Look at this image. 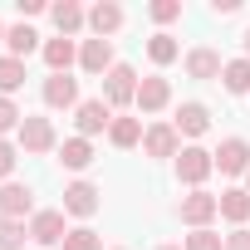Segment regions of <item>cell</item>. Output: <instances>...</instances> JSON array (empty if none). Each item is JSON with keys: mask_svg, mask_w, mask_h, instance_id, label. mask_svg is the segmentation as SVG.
<instances>
[{"mask_svg": "<svg viewBox=\"0 0 250 250\" xmlns=\"http://www.w3.org/2000/svg\"><path fill=\"white\" fill-rule=\"evenodd\" d=\"M103 103H108V108L138 103V74H133V64H113V69L103 74Z\"/></svg>", "mask_w": 250, "mask_h": 250, "instance_id": "cell-1", "label": "cell"}, {"mask_svg": "<svg viewBox=\"0 0 250 250\" xmlns=\"http://www.w3.org/2000/svg\"><path fill=\"white\" fill-rule=\"evenodd\" d=\"M211 172H216V157H211L206 147H182V152H177V182L201 187Z\"/></svg>", "mask_w": 250, "mask_h": 250, "instance_id": "cell-2", "label": "cell"}, {"mask_svg": "<svg viewBox=\"0 0 250 250\" xmlns=\"http://www.w3.org/2000/svg\"><path fill=\"white\" fill-rule=\"evenodd\" d=\"M177 216H182L191 230H206V226H211V216H221V196H211V191H191V196H182Z\"/></svg>", "mask_w": 250, "mask_h": 250, "instance_id": "cell-3", "label": "cell"}, {"mask_svg": "<svg viewBox=\"0 0 250 250\" xmlns=\"http://www.w3.org/2000/svg\"><path fill=\"white\" fill-rule=\"evenodd\" d=\"M74 123H79V138H93V133H108L113 128V108L103 98H83L74 108Z\"/></svg>", "mask_w": 250, "mask_h": 250, "instance_id": "cell-4", "label": "cell"}, {"mask_svg": "<svg viewBox=\"0 0 250 250\" xmlns=\"http://www.w3.org/2000/svg\"><path fill=\"white\" fill-rule=\"evenodd\" d=\"M20 147H25L30 157L49 152V147H54V123H49V118H35V113H25V123H20Z\"/></svg>", "mask_w": 250, "mask_h": 250, "instance_id": "cell-5", "label": "cell"}, {"mask_svg": "<svg viewBox=\"0 0 250 250\" xmlns=\"http://www.w3.org/2000/svg\"><path fill=\"white\" fill-rule=\"evenodd\" d=\"M211 157H216V167H221L226 177H245V172H250V143H245V138H226Z\"/></svg>", "mask_w": 250, "mask_h": 250, "instance_id": "cell-6", "label": "cell"}, {"mask_svg": "<svg viewBox=\"0 0 250 250\" xmlns=\"http://www.w3.org/2000/svg\"><path fill=\"white\" fill-rule=\"evenodd\" d=\"M64 211H35L30 216V240L35 245H64Z\"/></svg>", "mask_w": 250, "mask_h": 250, "instance_id": "cell-7", "label": "cell"}, {"mask_svg": "<svg viewBox=\"0 0 250 250\" xmlns=\"http://www.w3.org/2000/svg\"><path fill=\"white\" fill-rule=\"evenodd\" d=\"M35 211V191L25 182H5L0 187V216H10V221H25Z\"/></svg>", "mask_w": 250, "mask_h": 250, "instance_id": "cell-8", "label": "cell"}, {"mask_svg": "<svg viewBox=\"0 0 250 250\" xmlns=\"http://www.w3.org/2000/svg\"><path fill=\"white\" fill-rule=\"evenodd\" d=\"M177 143H182V138H177L172 123H152V128L143 133V152H147V157H177V152H182Z\"/></svg>", "mask_w": 250, "mask_h": 250, "instance_id": "cell-9", "label": "cell"}, {"mask_svg": "<svg viewBox=\"0 0 250 250\" xmlns=\"http://www.w3.org/2000/svg\"><path fill=\"white\" fill-rule=\"evenodd\" d=\"M40 98H44L49 108H79V83H74L69 74H49L44 88H40Z\"/></svg>", "mask_w": 250, "mask_h": 250, "instance_id": "cell-10", "label": "cell"}, {"mask_svg": "<svg viewBox=\"0 0 250 250\" xmlns=\"http://www.w3.org/2000/svg\"><path fill=\"white\" fill-rule=\"evenodd\" d=\"M172 128H177V138H201V133L211 128L206 103H182V108H177V118H172Z\"/></svg>", "mask_w": 250, "mask_h": 250, "instance_id": "cell-11", "label": "cell"}, {"mask_svg": "<svg viewBox=\"0 0 250 250\" xmlns=\"http://www.w3.org/2000/svg\"><path fill=\"white\" fill-rule=\"evenodd\" d=\"M88 30H93V40L118 35V30H123V5H113V0H98V5L88 10Z\"/></svg>", "mask_w": 250, "mask_h": 250, "instance_id": "cell-12", "label": "cell"}, {"mask_svg": "<svg viewBox=\"0 0 250 250\" xmlns=\"http://www.w3.org/2000/svg\"><path fill=\"white\" fill-rule=\"evenodd\" d=\"M167 103H172V83H167L162 74H152V79L138 83V108H143V113H162Z\"/></svg>", "mask_w": 250, "mask_h": 250, "instance_id": "cell-13", "label": "cell"}, {"mask_svg": "<svg viewBox=\"0 0 250 250\" xmlns=\"http://www.w3.org/2000/svg\"><path fill=\"white\" fill-rule=\"evenodd\" d=\"M64 211L69 216H93L98 211V187L93 182H69L64 187Z\"/></svg>", "mask_w": 250, "mask_h": 250, "instance_id": "cell-14", "label": "cell"}, {"mask_svg": "<svg viewBox=\"0 0 250 250\" xmlns=\"http://www.w3.org/2000/svg\"><path fill=\"white\" fill-rule=\"evenodd\" d=\"M221 69H226V64H221V54H216V49H206V44L187 49V74H191V79H201V83H206V79H221Z\"/></svg>", "mask_w": 250, "mask_h": 250, "instance_id": "cell-15", "label": "cell"}, {"mask_svg": "<svg viewBox=\"0 0 250 250\" xmlns=\"http://www.w3.org/2000/svg\"><path fill=\"white\" fill-rule=\"evenodd\" d=\"M79 64H83L88 74H108V69H113V40H83Z\"/></svg>", "mask_w": 250, "mask_h": 250, "instance_id": "cell-16", "label": "cell"}, {"mask_svg": "<svg viewBox=\"0 0 250 250\" xmlns=\"http://www.w3.org/2000/svg\"><path fill=\"white\" fill-rule=\"evenodd\" d=\"M79 59V49H74V40H44V64H49V74H69V64Z\"/></svg>", "mask_w": 250, "mask_h": 250, "instance_id": "cell-17", "label": "cell"}, {"mask_svg": "<svg viewBox=\"0 0 250 250\" xmlns=\"http://www.w3.org/2000/svg\"><path fill=\"white\" fill-rule=\"evenodd\" d=\"M143 118H113V128H108V143L113 147H138L143 143Z\"/></svg>", "mask_w": 250, "mask_h": 250, "instance_id": "cell-18", "label": "cell"}, {"mask_svg": "<svg viewBox=\"0 0 250 250\" xmlns=\"http://www.w3.org/2000/svg\"><path fill=\"white\" fill-rule=\"evenodd\" d=\"M49 15H54V25H59V35H64V40H69V35H79V30L88 25V15L74 5V0H59V5H54Z\"/></svg>", "mask_w": 250, "mask_h": 250, "instance_id": "cell-19", "label": "cell"}, {"mask_svg": "<svg viewBox=\"0 0 250 250\" xmlns=\"http://www.w3.org/2000/svg\"><path fill=\"white\" fill-rule=\"evenodd\" d=\"M5 44H10V59H30V54L40 49V35H35L25 20H20L15 30H5Z\"/></svg>", "mask_w": 250, "mask_h": 250, "instance_id": "cell-20", "label": "cell"}, {"mask_svg": "<svg viewBox=\"0 0 250 250\" xmlns=\"http://www.w3.org/2000/svg\"><path fill=\"white\" fill-rule=\"evenodd\" d=\"M59 162H64L69 172H83V167L93 162V143H88V138H69V143L59 147Z\"/></svg>", "mask_w": 250, "mask_h": 250, "instance_id": "cell-21", "label": "cell"}, {"mask_svg": "<svg viewBox=\"0 0 250 250\" xmlns=\"http://www.w3.org/2000/svg\"><path fill=\"white\" fill-rule=\"evenodd\" d=\"M221 216L235 221V226H245V221H250V191H240V187L221 191Z\"/></svg>", "mask_w": 250, "mask_h": 250, "instance_id": "cell-22", "label": "cell"}, {"mask_svg": "<svg viewBox=\"0 0 250 250\" xmlns=\"http://www.w3.org/2000/svg\"><path fill=\"white\" fill-rule=\"evenodd\" d=\"M221 83H226V93H250V59H230L221 69Z\"/></svg>", "mask_w": 250, "mask_h": 250, "instance_id": "cell-23", "label": "cell"}, {"mask_svg": "<svg viewBox=\"0 0 250 250\" xmlns=\"http://www.w3.org/2000/svg\"><path fill=\"white\" fill-rule=\"evenodd\" d=\"M20 83H25V59H10L5 54V59H0V98H10Z\"/></svg>", "mask_w": 250, "mask_h": 250, "instance_id": "cell-24", "label": "cell"}, {"mask_svg": "<svg viewBox=\"0 0 250 250\" xmlns=\"http://www.w3.org/2000/svg\"><path fill=\"white\" fill-rule=\"evenodd\" d=\"M177 54H182V44H177L172 35H152V40H147V59H152V64H172Z\"/></svg>", "mask_w": 250, "mask_h": 250, "instance_id": "cell-25", "label": "cell"}, {"mask_svg": "<svg viewBox=\"0 0 250 250\" xmlns=\"http://www.w3.org/2000/svg\"><path fill=\"white\" fill-rule=\"evenodd\" d=\"M25 221H10V216H0V250H25Z\"/></svg>", "mask_w": 250, "mask_h": 250, "instance_id": "cell-26", "label": "cell"}, {"mask_svg": "<svg viewBox=\"0 0 250 250\" xmlns=\"http://www.w3.org/2000/svg\"><path fill=\"white\" fill-rule=\"evenodd\" d=\"M182 250H226V240H221V235L206 226V230H191V235L182 240Z\"/></svg>", "mask_w": 250, "mask_h": 250, "instance_id": "cell-27", "label": "cell"}, {"mask_svg": "<svg viewBox=\"0 0 250 250\" xmlns=\"http://www.w3.org/2000/svg\"><path fill=\"white\" fill-rule=\"evenodd\" d=\"M64 250H103V240H98L88 226H79V230H69V235H64Z\"/></svg>", "mask_w": 250, "mask_h": 250, "instance_id": "cell-28", "label": "cell"}, {"mask_svg": "<svg viewBox=\"0 0 250 250\" xmlns=\"http://www.w3.org/2000/svg\"><path fill=\"white\" fill-rule=\"evenodd\" d=\"M147 15H152L157 25H172V20H182V0H152Z\"/></svg>", "mask_w": 250, "mask_h": 250, "instance_id": "cell-29", "label": "cell"}, {"mask_svg": "<svg viewBox=\"0 0 250 250\" xmlns=\"http://www.w3.org/2000/svg\"><path fill=\"white\" fill-rule=\"evenodd\" d=\"M20 123H25V113H20L10 98H0V138H5V133H20Z\"/></svg>", "mask_w": 250, "mask_h": 250, "instance_id": "cell-30", "label": "cell"}, {"mask_svg": "<svg viewBox=\"0 0 250 250\" xmlns=\"http://www.w3.org/2000/svg\"><path fill=\"white\" fill-rule=\"evenodd\" d=\"M226 250H250V230H245V226H235V230L226 235Z\"/></svg>", "mask_w": 250, "mask_h": 250, "instance_id": "cell-31", "label": "cell"}, {"mask_svg": "<svg viewBox=\"0 0 250 250\" xmlns=\"http://www.w3.org/2000/svg\"><path fill=\"white\" fill-rule=\"evenodd\" d=\"M10 172H15V147L0 138V177H10Z\"/></svg>", "mask_w": 250, "mask_h": 250, "instance_id": "cell-32", "label": "cell"}, {"mask_svg": "<svg viewBox=\"0 0 250 250\" xmlns=\"http://www.w3.org/2000/svg\"><path fill=\"white\" fill-rule=\"evenodd\" d=\"M211 10H216V15H235V10H240V0H211Z\"/></svg>", "mask_w": 250, "mask_h": 250, "instance_id": "cell-33", "label": "cell"}, {"mask_svg": "<svg viewBox=\"0 0 250 250\" xmlns=\"http://www.w3.org/2000/svg\"><path fill=\"white\" fill-rule=\"evenodd\" d=\"M40 10H44V0H20V15H25V20H30V15H40Z\"/></svg>", "mask_w": 250, "mask_h": 250, "instance_id": "cell-34", "label": "cell"}, {"mask_svg": "<svg viewBox=\"0 0 250 250\" xmlns=\"http://www.w3.org/2000/svg\"><path fill=\"white\" fill-rule=\"evenodd\" d=\"M245 59H250V30H245Z\"/></svg>", "mask_w": 250, "mask_h": 250, "instance_id": "cell-35", "label": "cell"}, {"mask_svg": "<svg viewBox=\"0 0 250 250\" xmlns=\"http://www.w3.org/2000/svg\"><path fill=\"white\" fill-rule=\"evenodd\" d=\"M157 250H182V245H157Z\"/></svg>", "mask_w": 250, "mask_h": 250, "instance_id": "cell-36", "label": "cell"}, {"mask_svg": "<svg viewBox=\"0 0 250 250\" xmlns=\"http://www.w3.org/2000/svg\"><path fill=\"white\" fill-rule=\"evenodd\" d=\"M0 44H5V25H0Z\"/></svg>", "mask_w": 250, "mask_h": 250, "instance_id": "cell-37", "label": "cell"}, {"mask_svg": "<svg viewBox=\"0 0 250 250\" xmlns=\"http://www.w3.org/2000/svg\"><path fill=\"white\" fill-rule=\"evenodd\" d=\"M245 187H250V172H245Z\"/></svg>", "mask_w": 250, "mask_h": 250, "instance_id": "cell-38", "label": "cell"}]
</instances>
